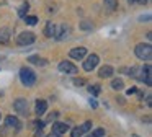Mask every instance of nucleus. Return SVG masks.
Wrapping results in <instances>:
<instances>
[{
    "label": "nucleus",
    "instance_id": "nucleus-1",
    "mask_svg": "<svg viewBox=\"0 0 152 137\" xmlns=\"http://www.w3.org/2000/svg\"><path fill=\"white\" fill-rule=\"evenodd\" d=\"M134 52H136V55H137L141 60H151L152 59V46L151 44H144V42H141V44H137L134 47Z\"/></svg>",
    "mask_w": 152,
    "mask_h": 137
},
{
    "label": "nucleus",
    "instance_id": "nucleus-2",
    "mask_svg": "<svg viewBox=\"0 0 152 137\" xmlns=\"http://www.w3.org/2000/svg\"><path fill=\"white\" fill-rule=\"evenodd\" d=\"M20 80H21V83H23L25 87H33L34 82H36V74H34L31 68L23 67L20 70Z\"/></svg>",
    "mask_w": 152,
    "mask_h": 137
},
{
    "label": "nucleus",
    "instance_id": "nucleus-3",
    "mask_svg": "<svg viewBox=\"0 0 152 137\" xmlns=\"http://www.w3.org/2000/svg\"><path fill=\"white\" fill-rule=\"evenodd\" d=\"M34 41H36V36L31 31H23L21 34H18V38H17V42L20 46H30V44H33Z\"/></svg>",
    "mask_w": 152,
    "mask_h": 137
},
{
    "label": "nucleus",
    "instance_id": "nucleus-4",
    "mask_svg": "<svg viewBox=\"0 0 152 137\" xmlns=\"http://www.w3.org/2000/svg\"><path fill=\"white\" fill-rule=\"evenodd\" d=\"M13 108H15V111H17L18 114L28 116V101L25 100V98H17L15 103H13Z\"/></svg>",
    "mask_w": 152,
    "mask_h": 137
},
{
    "label": "nucleus",
    "instance_id": "nucleus-5",
    "mask_svg": "<svg viewBox=\"0 0 152 137\" xmlns=\"http://www.w3.org/2000/svg\"><path fill=\"white\" fill-rule=\"evenodd\" d=\"M98 62H100L98 55H96V54H90L88 57H87V60H83V70H87V72L93 70V68L98 65Z\"/></svg>",
    "mask_w": 152,
    "mask_h": 137
},
{
    "label": "nucleus",
    "instance_id": "nucleus-6",
    "mask_svg": "<svg viewBox=\"0 0 152 137\" xmlns=\"http://www.w3.org/2000/svg\"><path fill=\"white\" fill-rule=\"evenodd\" d=\"M141 72H142V75L139 77V80H142L147 87H151L152 85V68H151V65H144V67L141 68Z\"/></svg>",
    "mask_w": 152,
    "mask_h": 137
},
{
    "label": "nucleus",
    "instance_id": "nucleus-7",
    "mask_svg": "<svg viewBox=\"0 0 152 137\" xmlns=\"http://www.w3.org/2000/svg\"><path fill=\"white\" fill-rule=\"evenodd\" d=\"M57 68H59L62 74H70V75L77 74V67L72 64V62H69V60H62L59 65H57Z\"/></svg>",
    "mask_w": 152,
    "mask_h": 137
},
{
    "label": "nucleus",
    "instance_id": "nucleus-8",
    "mask_svg": "<svg viewBox=\"0 0 152 137\" xmlns=\"http://www.w3.org/2000/svg\"><path fill=\"white\" fill-rule=\"evenodd\" d=\"M92 121H87V122H83L82 126H79V127H75V129L72 130V137H82L85 132H88L90 129H92Z\"/></svg>",
    "mask_w": 152,
    "mask_h": 137
},
{
    "label": "nucleus",
    "instance_id": "nucleus-9",
    "mask_svg": "<svg viewBox=\"0 0 152 137\" xmlns=\"http://www.w3.org/2000/svg\"><path fill=\"white\" fill-rule=\"evenodd\" d=\"M67 36H69V26H66V25H61L54 31V38L57 41H64V39H67Z\"/></svg>",
    "mask_w": 152,
    "mask_h": 137
},
{
    "label": "nucleus",
    "instance_id": "nucleus-10",
    "mask_svg": "<svg viewBox=\"0 0 152 137\" xmlns=\"http://www.w3.org/2000/svg\"><path fill=\"white\" fill-rule=\"evenodd\" d=\"M69 55L72 59H75V60H80V59H83L87 55V47H74V49H70V52H69Z\"/></svg>",
    "mask_w": 152,
    "mask_h": 137
},
{
    "label": "nucleus",
    "instance_id": "nucleus-11",
    "mask_svg": "<svg viewBox=\"0 0 152 137\" xmlns=\"http://www.w3.org/2000/svg\"><path fill=\"white\" fill-rule=\"evenodd\" d=\"M67 130H69V126H67L66 122H54V124H53V132L59 134V136L66 134Z\"/></svg>",
    "mask_w": 152,
    "mask_h": 137
},
{
    "label": "nucleus",
    "instance_id": "nucleus-12",
    "mask_svg": "<svg viewBox=\"0 0 152 137\" xmlns=\"http://www.w3.org/2000/svg\"><path fill=\"white\" fill-rule=\"evenodd\" d=\"M113 74H115V70H113L111 65H103L98 72L100 78H110V77H113Z\"/></svg>",
    "mask_w": 152,
    "mask_h": 137
},
{
    "label": "nucleus",
    "instance_id": "nucleus-13",
    "mask_svg": "<svg viewBox=\"0 0 152 137\" xmlns=\"http://www.w3.org/2000/svg\"><path fill=\"white\" fill-rule=\"evenodd\" d=\"M8 41H10V29L2 28L0 29V44H7Z\"/></svg>",
    "mask_w": 152,
    "mask_h": 137
},
{
    "label": "nucleus",
    "instance_id": "nucleus-14",
    "mask_svg": "<svg viewBox=\"0 0 152 137\" xmlns=\"http://www.w3.org/2000/svg\"><path fill=\"white\" fill-rule=\"evenodd\" d=\"M48 109V103L44 100H38L36 101V114L38 116H41V114H44Z\"/></svg>",
    "mask_w": 152,
    "mask_h": 137
},
{
    "label": "nucleus",
    "instance_id": "nucleus-15",
    "mask_svg": "<svg viewBox=\"0 0 152 137\" xmlns=\"http://www.w3.org/2000/svg\"><path fill=\"white\" fill-rule=\"evenodd\" d=\"M5 124H7V127H13V129H20V121H18L15 116H8L7 119H5Z\"/></svg>",
    "mask_w": 152,
    "mask_h": 137
},
{
    "label": "nucleus",
    "instance_id": "nucleus-16",
    "mask_svg": "<svg viewBox=\"0 0 152 137\" xmlns=\"http://www.w3.org/2000/svg\"><path fill=\"white\" fill-rule=\"evenodd\" d=\"M54 31H56V26H54L53 21H48L46 23V28H44V34L48 38H54Z\"/></svg>",
    "mask_w": 152,
    "mask_h": 137
},
{
    "label": "nucleus",
    "instance_id": "nucleus-17",
    "mask_svg": "<svg viewBox=\"0 0 152 137\" xmlns=\"http://www.w3.org/2000/svg\"><path fill=\"white\" fill-rule=\"evenodd\" d=\"M123 87H124V82H123L121 78H115V80L111 82V88H113V90H123Z\"/></svg>",
    "mask_w": 152,
    "mask_h": 137
},
{
    "label": "nucleus",
    "instance_id": "nucleus-18",
    "mask_svg": "<svg viewBox=\"0 0 152 137\" xmlns=\"http://www.w3.org/2000/svg\"><path fill=\"white\" fill-rule=\"evenodd\" d=\"M103 2H105V7L108 10H116V7H118V0H103Z\"/></svg>",
    "mask_w": 152,
    "mask_h": 137
},
{
    "label": "nucleus",
    "instance_id": "nucleus-19",
    "mask_svg": "<svg viewBox=\"0 0 152 137\" xmlns=\"http://www.w3.org/2000/svg\"><path fill=\"white\" fill-rule=\"evenodd\" d=\"M28 60L31 62V64H38V65H46V62L43 60V59H39L38 55H31V57H28Z\"/></svg>",
    "mask_w": 152,
    "mask_h": 137
},
{
    "label": "nucleus",
    "instance_id": "nucleus-20",
    "mask_svg": "<svg viewBox=\"0 0 152 137\" xmlns=\"http://www.w3.org/2000/svg\"><path fill=\"white\" fill-rule=\"evenodd\" d=\"M28 10H30V5H28V3H23V5L20 7V10H18V15H20L21 18H25L26 13H28Z\"/></svg>",
    "mask_w": 152,
    "mask_h": 137
},
{
    "label": "nucleus",
    "instance_id": "nucleus-21",
    "mask_svg": "<svg viewBox=\"0 0 152 137\" xmlns=\"http://www.w3.org/2000/svg\"><path fill=\"white\" fill-rule=\"evenodd\" d=\"M88 137H105V129H102V127H98V129H95L92 134H90Z\"/></svg>",
    "mask_w": 152,
    "mask_h": 137
},
{
    "label": "nucleus",
    "instance_id": "nucleus-22",
    "mask_svg": "<svg viewBox=\"0 0 152 137\" xmlns=\"http://www.w3.org/2000/svg\"><path fill=\"white\" fill-rule=\"evenodd\" d=\"M25 23L30 25V26H34L38 23V18H36V16H25Z\"/></svg>",
    "mask_w": 152,
    "mask_h": 137
},
{
    "label": "nucleus",
    "instance_id": "nucleus-23",
    "mask_svg": "<svg viewBox=\"0 0 152 137\" xmlns=\"http://www.w3.org/2000/svg\"><path fill=\"white\" fill-rule=\"evenodd\" d=\"M88 91H90L92 95H100L102 88H100V85H90V87H88Z\"/></svg>",
    "mask_w": 152,
    "mask_h": 137
},
{
    "label": "nucleus",
    "instance_id": "nucleus-24",
    "mask_svg": "<svg viewBox=\"0 0 152 137\" xmlns=\"http://www.w3.org/2000/svg\"><path fill=\"white\" fill-rule=\"evenodd\" d=\"M93 26H92V23L90 21H82L80 23V29H85V31H88V29H92Z\"/></svg>",
    "mask_w": 152,
    "mask_h": 137
},
{
    "label": "nucleus",
    "instance_id": "nucleus-25",
    "mask_svg": "<svg viewBox=\"0 0 152 137\" xmlns=\"http://www.w3.org/2000/svg\"><path fill=\"white\" fill-rule=\"evenodd\" d=\"M74 85H77V87L85 85V80H83V78H74Z\"/></svg>",
    "mask_w": 152,
    "mask_h": 137
},
{
    "label": "nucleus",
    "instance_id": "nucleus-26",
    "mask_svg": "<svg viewBox=\"0 0 152 137\" xmlns=\"http://www.w3.org/2000/svg\"><path fill=\"white\" fill-rule=\"evenodd\" d=\"M57 116H59V113H53V114H49V116H48V119L44 121V122H49V121H54Z\"/></svg>",
    "mask_w": 152,
    "mask_h": 137
},
{
    "label": "nucleus",
    "instance_id": "nucleus-27",
    "mask_svg": "<svg viewBox=\"0 0 152 137\" xmlns=\"http://www.w3.org/2000/svg\"><path fill=\"white\" fill-rule=\"evenodd\" d=\"M44 124H46L44 121H36V122H34V126H36L38 129H43V127H44Z\"/></svg>",
    "mask_w": 152,
    "mask_h": 137
},
{
    "label": "nucleus",
    "instance_id": "nucleus-28",
    "mask_svg": "<svg viewBox=\"0 0 152 137\" xmlns=\"http://www.w3.org/2000/svg\"><path fill=\"white\" fill-rule=\"evenodd\" d=\"M46 137H61V136H59V134H56V132H51L49 136H46Z\"/></svg>",
    "mask_w": 152,
    "mask_h": 137
},
{
    "label": "nucleus",
    "instance_id": "nucleus-29",
    "mask_svg": "<svg viewBox=\"0 0 152 137\" xmlns=\"http://www.w3.org/2000/svg\"><path fill=\"white\" fill-rule=\"evenodd\" d=\"M134 2H137V3H141V5H144V3H147L149 0H134Z\"/></svg>",
    "mask_w": 152,
    "mask_h": 137
},
{
    "label": "nucleus",
    "instance_id": "nucleus-30",
    "mask_svg": "<svg viewBox=\"0 0 152 137\" xmlns=\"http://www.w3.org/2000/svg\"><path fill=\"white\" fill-rule=\"evenodd\" d=\"M132 93H136V88H129L128 90V95H132Z\"/></svg>",
    "mask_w": 152,
    "mask_h": 137
},
{
    "label": "nucleus",
    "instance_id": "nucleus-31",
    "mask_svg": "<svg viewBox=\"0 0 152 137\" xmlns=\"http://www.w3.org/2000/svg\"><path fill=\"white\" fill-rule=\"evenodd\" d=\"M128 2H129V3H134V0H128Z\"/></svg>",
    "mask_w": 152,
    "mask_h": 137
},
{
    "label": "nucleus",
    "instance_id": "nucleus-32",
    "mask_svg": "<svg viewBox=\"0 0 152 137\" xmlns=\"http://www.w3.org/2000/svg\"><path fill=\"white\" fill-rule=\"evenodd\" d=\"M132 137H139V136H136V134H134V136H132Z\"/></svg>",
    "mask_w": 152,
    "mask_h": 137
},
{
    "label": "nucleus",
    "instance_id": "nucleus-33",
    "mask_svg": "<svg viewBox=\"0 0 152 137\" xmlns=\"http://www.w3.org/2000/svg\"><path fill=\"white\" fill-rule=\"evenodd\" d=\"M0 117H2V116H0Z\"/></svg>",
    "mask_w": 152,
    "mask_h": 137
}]
</instances>
